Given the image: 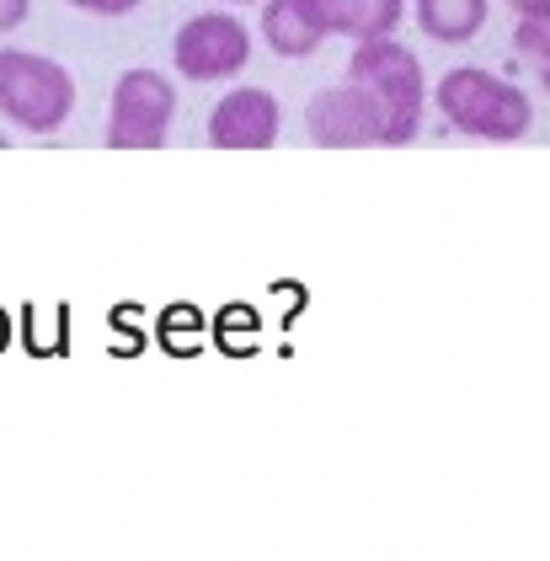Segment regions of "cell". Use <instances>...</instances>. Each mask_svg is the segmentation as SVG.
Returning <instances> with one entry per match:
<instances>
[{
	"instance_id": "cell-1",
	"label": "cell",
	"mask_w": 550,
	"mask_h": 561,
	"mask_svg": "<svg viewBox=\"0 0 550 561\" xmlns=\"http://www.w3.org/2000/svg\"><path fill=\"white\" fill-rule=\"evenodd\" d=\"M347 81L380 102L385 124H390V145H406V139L417 134L427 91H423V65H417L412 48H401L396 38L358 44L353 59H347Z\"/></svg>"
},
{
	"instance_id": "cell-2",
	"label": "cell",
	"mask_w": 550,
	"mask_h": 561,
	"mask_svg": "<svg viewBox=\"0 0 550 561\" xmlns=\"http://www.w3.org/2000/svg\"><path fill=\"white\" fill-rule=\"evenodd\" d=\"M76 107V81L65 65L27 54V48H0V118H11L27 134H54Z\"/></svg>"
},
{
	"instance_id": "cell-3",
	"label": "cell",
	"mask_w": 550,
	"mask_h": 561,
	"mask_svg": "<svg viewBox=\"0 0 550 561\" xmlns=\"http://www.w3.org/2000/svg\"><path fill=\"white\" fill-rule=\"evenodd\" d=\"M438 113L455 124L460 134L475 139H524L535 113H529V96L486 70H449L438 81Z\"/></svg>"
},
{
	"instance_id": "cell-4",
	"label": "cell",
	"mask_w": 550,
	"mask_h": 561,
	"mask_svg": "<svg viewBox=\"0 0 550 561\" xmlns=\"http://www.w3.org/2000/svg\"><path fill=\"white\" fill-rule=\"evenodd\" d=\"M176 113V91L161 70H128L113 87V113H107V145L113 150H156L167 145V124Z\"/></svg>"
},
{
	"instance_id": "cell-5",
	"label": "cell",
	"mask_w": 550,
	"mask_h": 561,
	"mask_svg": "<svg viewBox=\"0 0 550 561\" xmlns=\"http://www.w3.org/2000/svg\"><path fill=\"white\" fill-rule=\"evenodd\" d=\"M171 59H176V70H182L187 81H225V76H236V70L252 59V38H247V27H241L236 16L204 11V16L182 22Z\"/></svg>"
},
{
	"instance_id": "cell-6",
	"label": "cell",
	"mask_w": 550,
	"mask_h": 561,
	"mask_svg": "<svg viewBox=\"0 0 550 561\" xmlns=\"http://www.w3.org/2000/svg\"><path fill=\"white\" fill-rule=\"evenodd\" d=\"M305 129L321 150H364V145H390V124H385L380 102L369 91L347 87L321 91L305 113Z\"/></svg>"
},
{
	"instance_id": "cell-7",
	"label": "cell",
	"mask_w": 550,
	"mask_h": 561,
	"mask_svg": "<svg viewBox=\"0 0 550 561\" xmlns=\"http://www.w3.org/2000/svg\"><path fill=\"white\" fill-rule=\"evenodd\" d=\"M278 124H284L278 96L262 87H241L209 113V145L214 150H267L278 139Z\"/></svg>"
},
{
	"instance_id": "cell-8",
	"label": "cell",
	"mask_w": 550,
	"mask_h": 561,
	"mask_svg": "<svg viewBox=\"0 0 550 561\" xmlns=\"http://www.w3.org/2000/svg\"><path fill=\"white\" fill-rule=\"evenodd\" d=\"M295 5L316 38L342 33L353 44H369V38H390L401 22V0H295Z\"/></svg>"
},
{
	"instance_id": "cell-9",
	"label": "cell",
	"mask_w": 550,
	"mask_h": 561,
	"mask_svg": "<svg viewBox=\"0 0 550 561\" xmlns=\"http://www.w3.org/2000/svg\"><path fill=\"white\" fill-rule=\"evenodd\" d=\"M417 22L438 44H466L486 22V0H417Z\"/></svg>"
},
{
	"instance_id": "cell-10",
	"label": "cell",
	"mask_w": 550,
	"mask_h": 561,
	"mask_svg": "<svg viewBox=\"0 0 550 561\" xmlns=\"http://www.w3.org/2000/svg\"><path fill=\"white\" fill-rule=\"evenodd\" d=\"M262 33H267V44L278 48V54H289V59H305V54L321 48V38L310 33V22L299 16L295 0H267V11H262Z\"/></svg>"
},
{
	"instance_id": "cell-11",
	"label": "cell",
	"mask_w": 550,
	"mask_h": 561,
	"mask_svg": "<svg viewBox=\"0 0 550 561\" xmlns=\"http://www.w3.org/2000/svg\"><path fill=\"white\" fill-rule=\"evenodd\" d=\"M513 44H518V54H529V59H535V70H540V87L550 91V16H546V22H518Z\"/></svg>"
},
{
	"instance_id": "cell-12",
	"label": "cell",
	"mask_w": 550,
	"mask_h": 561,
	"mask_svg": "<svg viewBox=\"0 0 550 561\" xmlns=\"http://www.w3.org/2000/svg\"><path fill=\"white\" fill-rule=\"evenodd\" d=\"M193 332H198V316H193L187 305L167 316V343H171V347H193Z\"/></svg>"
},
{
	"instance_id": "cell-13",
	"label": "cell",
	"mask_w": 550,
	"mask_h": 561,
	"mask_svg": "<svg viewBox=\"0 0 550 561\" xmlns=\"http://www.w3.org/2000/svg\"><path fill=\"white\" fill-rule=\"evenodd\" d=\"M70 5H81L91 16H124V11H134L139 0H70Z\"/></svg>"
},
{
	"instance_id": "cell-14",
	"label": "cell",
	"mask_w": 550,
	"mask_h": 561,
	"mask_svg": "<svg viewBox=\"0 0 550 561\" xmlns=\"http://www.w3.org/2000/svg\"><path fill=\"white\" fill-rule=\"evenodd\" d=\"M27 11H33V0H0V33L22 27V22H27Z\"/></svg>"
},
{
	"instance_id": "cell-15",
	"label": "cell",
	"mask_w": 550,
	"mask_h": 561,
	"mask_svg": "<svg viewBox=\"0 0 550 561\" xmlns=\"http://www.w3.org/2000/svg\"><path fill=\"white\" fill-rule=\"evenodd\" d=\"M513 11H518V22H546L550 0H513Z\"/></svg>"
},
{
	"instance_id": "cell-16",
	"label": "cell",
	"mask_w": 550,
	"mask_h": 561,
	"mask_svg": "<svg viewBox=\"0 0 550 561\" xmlns=\"http://www.w3.org/2000/svg\"><path fill=\"white\" fill-rule=\"evenodd\" d=\"M11 343V321H5V310H0V347Z\"/></svg>"
},
{
	"instance_id": "cell-17",
	"label": "cell",
	"mask_w": 550,
	"mask_h": 561,
	"mask_svg": "<svg viewBox=\"0 0 550 561\" xmlns=\"http://www.w3.org/2000/svg\"><path fill=\"white\" fill-rule=\"evenodd\" d=\"M0 145H5V139H0Z\"/></svg>"
}]
</instances>
